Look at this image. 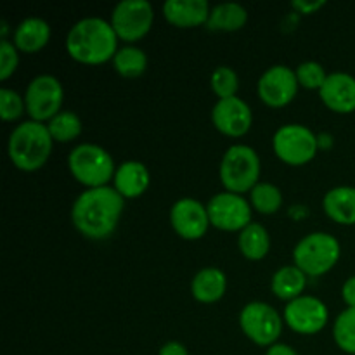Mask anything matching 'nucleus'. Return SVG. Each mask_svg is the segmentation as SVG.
I'll return each mask as SVG.
<instances>
[{
  "label": "nucleus",
  "instance_id": "nucleus-1",
  "mask_svg": "<svg viewBox=\"0 0 355 355\" xmlns=\"http://www.w3.org/2000/svg\"><path fill=\"white\" fill-rule=\"evenodd\" d=\"M123 208L125 200L113 186L90 187L73 201L71 222L87 239L103 241L116 231Z\"/></svg>",
  "mask_w": 355,
  "mask_h": 355
},
{
  "label": "nucleus",
  "instance_id": "nucleus-2",
  "mask_svg": "<svg viewBox=\"0 0 355 355\" xmlns=\"http://www.w3.org/2000/svg\"><path fill=\"white\" fill-rule=\"evenodd\" d=\"M118 35L104 17H82L66 35V52L82 64L96 66L113 61L118 52Z\"/></svg>",
  "mask_w": 355,
  "mask_h": 355
},
{
  "label": "nucleus",
  "instance_id": "nucleus-3",
  "mask_svg": "<svg viewBox=\"0 0 355 355\" xmlns=\"http://www.w3.org/2000/svg\"><path fill=\"white\" fill-rule=\"evenodd\" d=\"M54 139L47 123L35 120L21 121L12 128L7 141V155L10 163L21 172H37L47 163Z\"/></svg>",
  "mask_w": 355,
  "mask_h": 355
},
{
  "label": "nucleus",
  "instance_id": "nucleus-4",
  "mask_svg": "<svg viewBox=\"0 0 355 355\" xmlns=\"http://www.w3.org/2000/svg\"><path fill=\"white\" fill-rule=\"evenodd\" d=\"M68 168L73 179L87 189L110 186L116 172L113 156L94 142H82L69 151Z\"/></svg>",
  "mask_w": 355,
  "mask_h": 355
},
{
  "label": "nucleus",
  "instance_id": "nucleus-5",
  "mask_svg": "<svg viewBox=\"0 0 355 355\" xmlns=\"http://www.w3.org/2000/svg\"><path fill=\"white\" fill-rule=\"evenodd\" d=\"M262 163L252 146L232 144L225 149L218 166V177L225 191L236 194L250 193L260 182Z\"/></svg>",
  "mask_w": 355,
  "mask_h": 355
},
{
  "label": "nucleus",
  "instance_id": "nucleus-6",
  "mask_svg": "<svg viewBox=\"0 0 355 355\" xmlns=\"http://www.w3.org/2000/svg\"><path fill=\"white\" fill-rule=\"evenodd\" d=\"M342 257V245L333 234L315 231L304 236L293 248V263L307 277H321L335 269Z\"/></svg>",
  "mask_w": 355,
  "mask_h": 355
},
{
  "label": "nucleus",
  "instance_id": "nucleus-7",
  "mask_svg": "<svg viewBox=\"0 0 355 355\" xmlns=\"http://www.w3.org/2000/svg\"><path fill=\"white\" fill-rule=\"evenodd\" d=\"M274 155L291 166L307 165L319 151V137L302 123H286L272 135Z\"/></svg>",
  "mask_w": 355,
  "mask_h": 355
},
{
  "label": "nucleus",
  "instance_id": "nucleus-8",
  "mask_svg": "<svg viewBox=\"0 0 355 355\" xmlns=\"http://www.w3.org/2000/svg\"><path fill=\"white\" fill-rule=\"evenodd\" d=\"M283 315L266 302H248L239 312V328L243 335L259 347L277 343L283 333Z\"/></svg>",
  "mask_w": 355,
  "mask_h": 355
},
{
  "label": "nucleus",
  "instance_id": "nucleus-9",
  "mask_svg": "<svg viewBox=\"0 0 355 355\" xmlns=\"http://www.w3.org/2000/svg\"><path fill=\"white\" fill-rule=\"evenodd\" d=\"M64 89L59 78L49 73H42L31 78L24 90V104L30 120L47 123L58 113H61Z\"/></svg>",
  "mask_w": 355,
  "mask_h": 355
},
{
  "label": "nucleus",
  "instance_id": "nucleus-10",
  "mask_svg": "<svg viewBox=\"0 0 355 355\" xmlns=\"http://www.w3.org/2000/svg\"><path fill=\"white\" fill-rule=\"evenodd\" d=\"M110 23L120 40L132 44L151 31L155 9L148 0H121L114 6Z\"/></svg>",
  "mask_w": 355,
  "mask_h": 355
},
{
  "label": "nucleus",
  "instance_id": "nucleus-11",
  "mask_svg": "<svg viewBox=\"0 0 355 355\" xmlns=\"http://www.w3.org/2000/svg\"><path fill=\"white\" fill-rule=\"evenodd\" d=\"M207 210L210 224L220 231L239 232L252 224V203L243 194L231 193V191L214 194L208 200Z\"/></svg>",
  "mask_w": 355,
  "mask_h": 355
},
{
  "label": "nucleus",
  "instance_id": "nucleus-12",
  "mask_svg": "<svg viewBox=\"0 0 355 355\" xmlns=\"http://www.w3.org/2000/svg\"><path fill=\"white\" fill-rule=\"evenodd\" d=\"M283 319L298 335H318L329 321V311L321 298L302 295L284 305Z\"/></svg>",
  "mask_w": 355,
  "mask_h": 355
},
{
  "label": "nucleus",
  "instance_id": "nucleus-13",
  "mask_svg": "<svg viewBox=\"0 0 355 355\" xmlns=\"http://www.w3.org/2000/svg\"><path fill=\"white\" fill-rule=\"evenodd\" d=\"M297 73L286 64H274L262 73L257 83L260 101L269 107H284L297 97Z\"/></svg>",
  "mask_w": 355,
  "mask_h": 355
},
{
  "label": "nucleus",
  "instance_id": "nucleus-14",
  "mask_svg": "<svg viewBox=\"0 0 355 355\" xmlns=\"http://www.w3.org/2000/svg\"><path fill=\"white\" fill-rule=\"evenodd\" d=\"M170 224L177 236L187 241H196L207 234L210 227L207 205L194 198H180L170 208Z\"/></svg>",
  "mask_w": 355,
  "mask_h": 355
},
{
  "label": "nucleus",
  "instance_id": "nucleus-15",
  "mask_svg": "<svg viewBox=\"0 0 355 355\" xmlns=\"http://www.w3.org/2000/svg\"><path fill=\"white\" fill-rule=\"evenodd\" d=\"M211 123L227 137H243L252 128V107L238 96L218 99L211 107Z\"/></svg>",
  "mask_w": 355,
  "mask_h": 355
},
{
  "label": "nucleus",
  "instance_id": "nucleus-16",
  "mask_svg": "<svg viewBox=\"0 0 355 355\" xmlns=\"http://www.w3.org/2000/svg\"><path fill=\"white\" fill-rule=\"evenodd\" d=\"M319 97L328 110L338 114L355 111V76L345 71L328 73V78L319 89Z\"/></svg>",
  "mask_w": 355,
  "mask_h": 355
},
{
  "label": "nucleus",
  "instance_id": "nucleus-17",
  "mask_svg": "<svg viewBox=\"0 0 355 355\" xmlns=\"http://www.w3.org/2000/svg\"><path fill=\"white\" fill-rule=\"evenodd\" d=\"M151 184V173L142 162L127 159L116 166L113 177V187L123 200H135L148 191Z\"/></svg>",
  "mask_w": 355,
  "mask_h": 355
},
{
  "label": "nucleus",
  "instance_id": "nucleus-18",
  "mask_svg": "<svg viewBox=\"0 0 355 355\" xmlns=\"http://www.w3.org/2000/svg\"><path fill=\"white\" fill-rule=\"evenodd\" d=\"M163 17L177 28L207 26L211 7L207 0H166L162 7Z\"/></svg>",
  "mask_w": 355,
  "mask_h": 355
},
{
  "label": "nucleus",
  "instance_id": "nucleus-19",
  "mask_svg": "<svg viewBox=\"0 0 355 355\" xmlns=\"http://www.w3.org/2000/svg\"><path fill=\"white\" fill-rule=\"evenodd\" d=\"M227 291V277L218 267H205L191 281V295L200 304H217Z\"/></svg>",
  "mask_w": 355,
  "mask_h": 355
},
{
  "label": "nucleus",
  "instance_id": "nucleus-20",
  "mask_svg": "<svg viewBox=\"0 0 355 355\" xmlns=\"http://www.w3.org/2000/svg\"><path fill=\"white\" fill-rule=\"evenodd\" d=\"M51 40V26L42 17H24L12 31V44L17 51L33 52L42 51Z\"/></svg>",
  "mask_w": 355,
  "mask_h": 355
},
{
  "label": "nucleus",
  "instance_id": "nucleus-21",
  "mask_svg": "<svg viewBox=\"0 0 355 355\" xmlns=\"http://www.w3.org/2000/svg\"><path fill=\"white\" fill-rule=\"evenodd\" d=\"M324 214L340 225H355V187L336 186L322 198Z\"/></svg>",
  "mask_w": 355,
  "mask_h": 355
},
{
  "label": "nucleus",
  "instance_id": "nucleus-22",
  "mask_svg": "<svg viewBox=\"0 0 355 355\" xmlns=\"http://www.w3.org/2000/svg\"><path fill=\"white\" fill-rule=\"evenodd\" d=\"M307 286V274L297 266H284L274 272L272 279H270V291L274 297L279 300L288 302L295 300V298L302 297Z\"/></svg>",
  "mask_w": 355,
  "mask_h": 355
},
{
  "label": "nucleus",
  "instance_id": "nucleus-23",
  "mask_svg": "<svg viewBox=\"0 0 355 355\" xmlns=\"http://www.w3.org/2000/svg\"><path fill=\"white\" fill-rule=\"evenodd\" d=\"M248 23V10L238 2H222L211 7L207 28L211 31H238Z\"/></svg>",
  "mask_w": 355,
  "mask_h": 355
},
{
  "label": "nucleus",
  "instance_id": "nucleus-24",
  "mask_svg": "<svg viewBox=\"0 0 355 355\" xmlns=\"http://www.w3.org/2000/svg\"><path fill=\"white\" fill-rule=\"evenodd\" d=\"M238 248L245 259L253 262L266 259L270 252L269 231L259 222H252L243 231H239Z\"/></svg>",
  "mask_w": 355,
  "mask_h": 355
},
{
  "label": "nucleus",
  "instance_id": "nucleus-25",
  "mask_svg": "<svg viewBox=\"0 0 355 355\" xmlns=\"http://www.w3.org/2000/svg\"><path fill=\"white\" fill-rule=\"evenodd\" d=\"M113 66L123 78H137L148 68V55L137 45H125L114 54Z\"/></svg>",
  "mask_w": 355,
  "mask_h": 355
},
{
  "label": "nucleus",
  "instance_id": "nucleus-26",
  "mask_svg": "<svg viewBox=\"0 0 355 355\" xmlns=\"http://www.w3.org/2000/svg\"><path fill=\"white\" fill-rule=\"evenodd\" d=\"M47 128L54 142H71L78 139L83 132L82 118L75 111L62 110L55 114L51 121H47Z\"/></svg>",
  "mask_w": 355,
  "mask_h": 355
},
{
  "label": "nucleus",
  "instance_id": "nucleus-27",
  "mask_svg": "<svg viewBox=\"0 0 355 355\" xmlns=\"http://www.w3.org/2000/svg\"><path fill=\"white\" fill-rule=\"evenodd\" d=\"M250 203L253 210L262 215H272L279 211L283 207V193L279 187L272 182L260 180L252 191H250Z\"/></svg>",
  "mask_w": 355,
  "mask_h": 355
},
{
  "label": "nucleus",
  "instance_id": "nucleus-28",
  "mask_svg": "<svg viewBox=\"0 0 355 355\" xmlns=\"http://www.w3.org/2000/svg\"><path fill=\"white\" fill-rule=\"evenodd\" d=\"M333 340L342 352L355 355V307H347L336 315Z\"/></svg>",
  "mask_w": 355,
  "mask_h": 355
},
{
  "label": "nucleus",
  "instance_id": "nucleus-29",
  "mask_svg": "<svg viewBox=\"0 0 355 355\" xmlns=\"http://www.w3.org/2000/svg\"><path fill=\"white\" fill-rule=\"evenodd\" d=\"M210 87L218 99L238 96L239 76L231 66H217L210 75Z\"/></svg>",
  "mask_w": 355,
  "mask_h": 355
},
{
  "label": "nucleus",
  "instance_id": "nucleus-30",
  "mask_svg": "<svg viewBox=\"0 0 355 355\" xmlns=\"http://www.w3.org/2000/svg\"><path fill=\"white\" fill-rule=\"evenodd\" d=\"M297 73V80L300 83V87L309 90H319L322 87V83L328 78V73H326L324 66L319 64L318 61H305L300 62L295 69Z\"/></svg>",
  "mask_w": 355,
  "mask_h": 355
},
{
  "label": "nucleus",
  "instance_id": "nucleus-31",
  "mask_svg": "<svg viewBox=\"0 0 355 355\" xmlns=\"http://www.w3.org/2000/svg\"><path fill=\"white\" fill-rule=\"evenodd\" d=\"M23 113H26L24 96L9 89V87H2L0 89V116H2V120L14 121Z\"/></svg>",
  "mask_w": 355,
  "mask_h": 355
},
{
  "label": "nucleus",
  "instance_id": "nucleus-32",
  "mask_svg": "<svg viewBox=\"0 0 355 355\" xmlns=\"http://www.w3.org/2000/svg\"><path fill=\"white\" fill-rule=\"evenodd\" d=\"M17 66H19V51L16 45L9 38L0 40V80L6 82L7 78H10Z\"/></svg>",
  "mask_w": 355,
  "mask_h": 355
},
{
  "label": "nucleus",
  "instance_id": "nucleus-33",
  "mask_svg": "<svg viewBox=\"0 0 355 355\" xmlns=\"http://www.w3.org/2000/svg\"><path fill=\"white\" fill-rule=\"evenodd\" d=\"M326 6V0H295L291 2V9L302 16H311Z\"/></svg>",
  "mask_w": 355,
  "mask_h": 355
},
{
  "label": "nucleus",
  "instance_id": "nucleus-34",
  "mask_svg": "<svg viewBox=\"0 0 355 355\" xmlns=\"http://www.w3.org/2000/svg\"><path fill=\"white\" fill-rule=\"evenodd\" d=\"M158 355H189V352H187L184 343L172 340V342H166L159 347Z\"/></svg>",
  "mask_w": 355,
  "mask_h": 355
},
{
  "label": "nucleus",
  "instance_id": "nucleus-35",
  "mask_svg": "<svg viewBox=\"0 0 355 355\" xmlns=\"http://www.w3.org/2000/svg\"><path fill=\"white\" fill-rule=\"evenodd\" d=\"M342 298L347 307H355V276H350L342 286Z\"/></svg>",
  "mask_w": 355,
  "mask_h": 355
},
{
  "label": "nucleus",
  "instance_id": "nucleus-36",
  "mask_svg": "<svg viewBox=\"0 0 355 355\" xmlns=\"http://www.w3.org/2000/svg\"><path fill=\"white\" fill-rule=\"evenodd\" d=\"M266 355H298L297 350L293 349V347H290L288 343H274V345H270L269 349H267Z\"/></svg>",
  "mask_w": 355,
  "mask_h": 355
}]
</instances>
